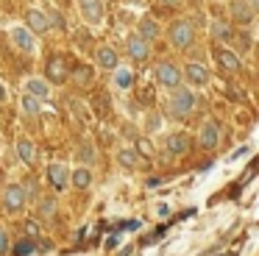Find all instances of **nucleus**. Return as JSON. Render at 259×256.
Segmentation results:
<instances>
[{"mask_svg": "<svg viewBox=\"0 0 259 256\" xmlns=\"http://www.w3.org/2000/svg\"><path fill=\"white\" fill-rule=\"evenodd\" d=\"M9 45L23 56H36L39 53V36L31 33L23 22H20V25H9Z\"/></svg>", "mask_w": 259, "mask_h": 256, "instance_id": "1", "label": "nucleus"}, {"mask_svg": "<svg viewBox=\"0 0 259 256\" xmlns=\"http://www.w3.org/2000/svg\"><path fill=\"white\" fill-rule=\"evenodd\" d=\"M0 203L6 209V215H20V211L28 206V189L17 181H9L0 192Z\"/></svg>", "mask_w": 259, "mask_h": 256, "instance_id": "2", "label": "nucleus"}, {"mask_svg": "<svg viewBox=\"0 0 259 256\" xmlns=\"http://www.w3.org/2000/svg\"><path fill=\"white\" fill-rule=\"evenodd\" d=\"M195 92H192L190 87H179L173 89V95H170V103H167V111L173 117H187L192 114V109H195Z\"/></svg>", "mask_w": 259, "mask_h": 256, "instance_id": "3", "label": "nucleus"}, {"mask_svg": "<svg viewBox=\"0 0 259 256\" xmlns=\"http://www.w3.org/2000/svg\"><path fill=\"white\" fill-rule=\"evenodd\" d=\"M75 6H78L81 20L90 28H101L106 22V3L103 0H75Z\"/></svg>", "mask_w": 259, "mask_h": 256, "instance_id": "4", "label": "nucleus"}, {"mask_svg": "<svg viewBox=\"0 0 259 256\" xmlns=\"http://www.w3.org/2000/svg\"><path fill=\"white\" fill-rule=\"evenodd\" d=\"M20 92L31 95V98H36V100H42V103H45V100L51 98L53 87H51V81H48L45 75H25L23 83H20Z\"/></svg>", "mask_w": 259, "mask_h": 256, "instance_id": "5", "label": "nucleus"}, {"mask_svg": "<svg viewBox=\"0 0 259 256\" xmlns=\"http://www.w3.org/2000/svg\"><path fill=\"white\" fill-rule=\"evenodd\" d=\"M170 45L173 48H179V50H184V48H190L192 45V39H195V31H192V22L190 20H176L173 25H170Z\"/></svg>", "mask_w": 259, "mask_h": 256, "instance_id": "6", "label": "nucleus"}, {"mask_svg": "<svg viewBox=\"0 0 259 256\" xmlns=\"http://www.w3.org/2000/svg\"><path fill=\"white\" fill-rule=\"evenodd\" d=\"M23 25L28 28L31 33L42 36V33H48V31H51V17H48L42 9H28V11L23 14Z\"/></svg>", "mask_w": 259, "mask_h": 256, "instance_id": "7", "label": "nucleus"}, {"mask_svg": "<svg viewBox=\"0 0 259 256\" xmlns=\"http://www.w3.org/2000/svg\"><path fill=\"white\" fill-rule=\"evenodd\" d=\"M153 75H156V81L162 83V87H167V89H179L181 87V70L173 64V61H162V64H156Z\"/></svg>", "mask_w": 259, "mask_h": 256, "instance_id": "8", "label": "nucleus"}, {"mask_svg": "<svg viewBox=\"0 0 259 256\" xmlns=\"http://www.w3.org/2000/svg\"><path fill=\"white\" fill-rule=\"evenodd\" d=\"M70 173L73 170H70L64 161H51V164H48V181H51V187L59 189V192L67 189L70 187Z\"/></svg>", "mask_w": 259, "mask_h": 256, "instance_id": "9", "label": "nucleus"}, {"mask_svg": "<svg viewBox=\"0 0 259 256\" xmlns=\"http://www.w3.org/2000/svg\"><path fill=\"white\" fill-rule=\"evenodd\" d=\"M95 64H98V70L114 72V70L120 67V56H117V50H114L112 45H101V48L95 50Z\"/></svg>", "mask_w": 259, "mask_h": 256, "instance_id": "10", "label": "nucleus"}, {"mask_svg": "<svg viewBox=\"0 0 259 256\" xmlns=\"http://www.w3.org/2000/svg\"><path fill=\"white\" fill-rule=\"evenodd\" d=\"M125 53L134 61H148V56H151V42H145L142 36L131 33V36L125 39Z\"/></svg>", "mask_w": 259, "mask_h": 256, "instance_id": "11", "label": "nucleus"}, {"mask_svg": "<svg viewBox=\"0 0 259 256\" xmlns=\"http://www.w3.org/2000/svg\"><path fill=\"white\" fill-rule=\"evenodd\" d=\"M14 153H17V159L23 161V164H34L36 161V145L31 142L28 137H17L14 139Z\"/></svg>", "mask_w": 259, "mask_h": 256, "instance_id": "12", "label": "nucleus"}, {"mask_svg": "<svg viewBox=\"0 0 259 256\" xmlns=\"http://www.w3.org/2000/svg\"><path fill=\"white\" fill-rule=\"evenodd\" d=\"M112 87L117 89V92H128L131 87H134V70L125 64H120L117 70L112 72Z\"/></svg>", "mask_w": 259, "mask_h": 256, "instance_id": "13", "label": "nucleus"}, {"mask_svg": "<svg viewBox=\"0 0 259 256\" xmlns=\"http://www.w3.org/2000/svg\"><path fill=\"white\" fill-rule=\"evenodd\" d=\"M92 181H95V176H92L90 167H84V164L73 167V173H70V187H75V189H90Z\"/></svg>", "mask_w": 259, "mask_h": 256, "instance_id": "14", "label": "nucleus"}, {"mask_svg": "<svg viewBox=\"0 0 259 256\" xmlns=\"http://www.w3.org/2000/svg\"><path fill=\"white\" fill-rule=\"evenodd\" d=\"M214 59H218V61H220V67H223V70H229V72H237V70H242V59L234 53V50L218 48V50H214Z\"/></svg>", "mask_w": 259, "mask_h": 256, "instance_id": "15", "label": "nucleus"}, {"mask_svg": "<svg viewBox=\"0 0 259 256\" xmlns=\"http://www.w3.org/2000/svg\"><path fill=\"white\" fill-rule=\"evenodd\" d=\"M218 142H220V128H218V122H212V120H206L201 125V145L206 150H212V148H218Z\"/></svg>", "mask_w": 259, "mask_h": 256, "instance_id": "16", "label": "nucleus"}, {"mask_svg": "<svg viewBox=\"0 0 259 256\" xmlns=\"http://www.w3.org/2000/svg\"><path fill=\"white\" fill-rule=\"evenodd\" d=\"M184 75H187V81L195 83V87H201V83L209 81V70L201 64V61H190V64H187V70H184Z\"/></svg>", "mask_w": 259, "mask_h": 256, "instance_id": "17", "label": "nucleus"}, {"mask_svg": "<svg viewBox=\"0 0 259 256\" xmlns=\"http://www.w3.org/2000/svg\"><path fill=\"white\" fill-rule=\"evenodd\" d=\"M190 150V134L176 131L167 137V153H187Z\"/></svg>", "mask_w": 259, "mask_h": 256, "instance_id": "18", "label": "nucleus"}, {"mask_svg": "<svg viewBox=\"0 0 259 256\" xmlns=\"http://www.w3.org/2000/svg\"><path fill=\"white\" fill-rule=\"evenodd\" d=\"M20 114L23 117H39L42 114V100L31 98V95L20 92Z\"/></svg>", "mask_w": 259, "mask_h": 256, "instance_id": "19", "label": "nucleus"}, {"mask_svg": "<svg viewBox=\"0 0 259 256\" xmlns=\"http://www.w3.org/2000/svg\"><path fill=\"white\" fill-rule=\"evenodd\" d=\"M137 36H142L145 42H153V39L159 36V25L151 20V17H142V20L137 22Z\"/></svg>", "mask_w": 259, "mask_h": 256, "instance_id": "20", "label": "nucleus"}, {"mask_svg": "<svg viewBox=\"0 0 259 256\" xmlns=\"http://www.w3.org/2000/svg\"><path fill=\"white\" fill-rule=\"evenodd\" d=\"M95 145L92 142H81L78 145V150H75V159H78V164H84V167H90L92 161H95Z\"/></svg>", "mask_w": 259, "mask_h": 256, "instance_id": "21", "label": "nucleus"}, {"mask_svg": "<svg viewBox=\"0 0 259 256\" xmlns=\"http://www.w3.org/2000/svg\"><path fill=\"white\" fill-rule=\"evenodd\" d=\"M12 253H14V256H34V253H36L34 239L23 237V239H17V242H12Z\"/></svg>", "mask_w": 259, "mask_h": 256, "instance_id": "22", "label": "nucleus"}, {"mask_svg": "<svg viewBox=\"0 0 259 256\" xmlns=\"http://www.w3.org/2000/svg\"><path fill=\"white\" fill-rule=\"evenodd\" d=\"M117 161L123 167H128V170H134L137 164H140V153H137L134 148H120V153H117Z\"/></svg>", "mask_w": 259, "mask_h": 256, "instance_id": "23", "label": "nucleus"}, {"mask_svg": "<svg viewBox=\"0 0 259 256\" xmlns=\"http://www.w3.org/2000/svg\"><path fill=\"white\" fill-rule=\"evenodd\" d=\"M231 17H234L237 22H251L253 11L245 6V0H240V3H231Z\"/></svg>", "mask_w": 259, "mask_h": 256, "instance_id": "24", "label": "nucleus"}, {"mask_svg": "<svg viewBox=\"0 0 259 256\" xmlns=\"http://www.w3.org/2000/svg\"><path fill=\"white\" fill-rule=\"evenodd\" d=\"M48 70H51V81H64V59L62 56H56V59H51V64H48Z\"/></svg>", "mask_w": 259, "mask_h": 256, "instance_id": "25", "label": "nucleus"}, {"mask_svg": "<svg viewBox=\"0 0 259 256\" xmlns=\"http://www.w3.org/2000/svg\"><path fill=\"white\" fill-rule=\"evenodd\" d=\"M36 215L45 217V220H51V217L56 215V200H53V198H42L39 206H36Z\"/></svg>", "mask_w": 259, "mask_h": 256, "instance_id": "26", "label": "nucleus"}, {"mask_svg": "<svg viewBox=\"0 0 259 256\" xmlns=\"http://www.w3.org/2000/svg\"><path fill=\"white\" fill-rule=\"evenodd\" d=\"M209 31H212V36H218V39H231L234 36V31H231L226 22H220V20H214L212 25H209Z\"/></svg>", "mask_w": 259, "mask_h": 256, "instance_id": "27", "label": "nucleus"}, {"mask_svg": "<svg viewBox=\"0 0 259 256\" xmlns=\"http://www.w3.org/2000/svg\"><path fill=\"white\" fill-rule=\"evenodd\" d=\"M12 253V237H9V231L3 226H0V256Z\"/></svg>", "mask_w": 259, "mask_h": 256, "instance_id": "28", "label": "nucleus"}, {"mask_svg": "<svg viewBox=\"0 0 259 256\" xmlns=\"http://www.w3.org/2000/svg\"><path fill=\"white\" fill-rule=\"evenodd\" d=\"M23 231H25V237H28V239H36V237H39V220H25L23 223Z\"/></svg>", "mask_w": 259, "mask_h": 256, "instance_id": "29", "label": "nucleus"}, {"mask_svg": "<svg viewBox=\"0 0 259 256\" xmlns=\"http://www.w3.org/2000/svg\"><path fill=\"white\" fill-rule=\"evenodd\" d=\"M9 100H12V92H9V83L0 81V106H6Z\"/></svg>", "mask_w": 259, "mask_h": 256, "instance_id": "30", "label": "nucleus"}, {"mask_svg": "<svg viewBox=\"0 0 259 256\" xmlns=\"http://www.w3.org/2000/svg\"><path fill=\"white\" fill-rule=\"evenodd\" d=\"M90 78H92L90 67H81V72H75V81H90Z\"/></svg>", "mask_w": 259, "mask_h": 256, "instance_id": "31", "label": "nucleus"}, {"mask_svg": "<svg viewBox=\"0 0 259 256\" xmlns=\"http://www.w3.org/2000/svg\"><path fill=\"white\" fill-rule=\"evenodd\" d=\"M245 6H248L251 11H259V0H245Z\"/></svg>", "mask_w": 259, "mask_h": 256, "instance_id": "32", "label": "nucleus"}, {"mask_svg": "<svg viewBox=\"0 0 259 256\" xmlns=\"http://www.w3.org/2000/svg\"><path fill=\"white\" fill-rule=\"evenodd\" d=\"M159 3H162V6H181L184 0H159Z\"/></svg>", "mask_w": 259, "mask_h": 256, "instance_id": "33", "label": "nucleus"}, {"mask_svg": "<svg viewBox=\"0 0 259 256\" xmlns=\"http://www.w3.org/2000/svg\"><path fill=\"white\" fill-rule=\"evenodd\" d=\"M125 3H131V6H142L145 0H125Z\"/></svg>", "mask_w": 259, "mask_h": 256, "instance_id": "34", "label": "nucleus"}, {"mask_svg": "<svg viewBox=\"0 0 259 256\" xmlns=\"http://www.w3.org/2000/svg\"><path fill=\"white\" fill-rule=\"evenodd\" d=\"M226 256H234V253H226Z\"/></svg>", "mask_w": 259, "mask_h": 256, "instance_id": "35", "label": "nucleus"}]
</instances>
